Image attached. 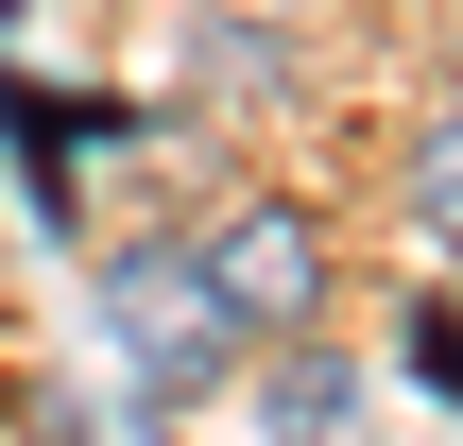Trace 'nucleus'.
Returning a JSON list of instances; mask_svg holds the SVG:
<instances>
[{"label": "nucleus", "mask_w": 463, "mask_h": 446, "mask_svg": "<svg viewBox=\"0 0 463 446\" xmlns=\"http://www.w3.org/2000/svg\"><path fill=\"white\" fill-rule=\"evenodd\" d=\"M103 344H120L137 413L206 395V378L241 361V327H223V292H206V241H120V258H103Z\"/></svg>", "instance_id": "1"}, {"label": "nucleus", "mask_w": 463, "mask_h": 446, "mask_svg": "<svg viewBox=\"0 0 463 446\" xmlns=\"http://www.w3.org/2000/svg\"><path fill=\"white\" fill-rule=\"evenodd\" d=\"M206 292H223L241 344L326 327V223H309V206H241V223H206Z\"/></svg>", "instance_id": "2"}, {"label": "nucleus", "mask_w": 463, "mask_h": 446, "mask_svg": "<svg viewBox=\"0 0 463 446\" xmlns=\"http://www.w3.org/2000/svg\"><path fill=\"white\" fill-rule=\"evenodd\" d=\"M395 206H412V241H430V258H463V86L412 120V155H395Z\"/></svg>", "instance_id": "3"}, {"label": "nucleus", "mask_w": 463, "mask_h": 446, "mask_svg": "<svg viewBox=\"0 0 463 446\" xmlns=\"http://www.w3.org/2000/svg\"><path fill=\"white\" fill-rule=\"evenodd\" d=\"M258 413H275V430H344V413H361V361H326V344L292 327V344H275V378H258Z\"/></svg>", "instance_id": "4"}, {"label": "nucleus", "mask_w": 463, "mask_h": 446, "mask_svg": "<svg viewBox=\"0 0 463 446\" xmlns=\"http://www.w3.org/2000/svg\"><path fill=\"white\" fill-rule=\"evenodd\" d=\"M206 86H223V103H275V86H292V34H275V17H206Z\"/></svg>", "instance_id": "5"}, {"label": "nucleus", "mask_w": 463, "mask_h": 446, "mask_svg": "<svg viewBox=\"0 0 463 446\" xmlns=\"http://www.w3.org/2000/svg\"><path fill=\"white\" fill-rule=\"evenodd\" d=\"M412 378H430V395H463V327H447V309H412Z\"/></svg>", "instance_id": "6"}, {"label": "nucleus", "mask_w": 463, "mask_h": 446, "mask_svg": "<svg viewBox=\"0 0 463 446\" xmlns=\"http://www.w3.org/2000/svg\"><path fill=\"white\" fill-rule=\"evenodd\" d=\"M0 52H17V0H0Z\"/></svg>", "instance_id": "7"}]
</instances>
